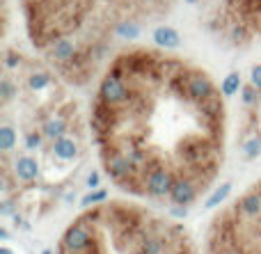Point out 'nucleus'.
<instances>
[{"mask_svg": "<svg viewBox=\"0 0 261 254\" xmlns=\"http://www.w3.org/2000/svg\"><path fill=\"white\" fill-rule=\"evenodd\" d=\"M227 94L165 46L126 44L96 73L87 126L106 177L135 197L156 172L211 190L227 154Z\"/></svg>", "mask_w": 261, "mask_h": 254, "instance_id": "obj_1", "label": "nucleus"}, {"mask_svg": "<svg viewBox=\"0 0 261 254\" xmlns=\"http://www.w3.org/2000/svg\"><path fill=\"white\" fill-rule=\"evenodd\" d=\"M14 177L23 183L35 181L39 177V163H37L35 156H30V154L16 156V160H14Z\"/></svg>", "mask_w": 261, "mask_h": 254, "instance_id": "obj_4", "label": "nucleus"}, {"mask_svg": "<svg viewBox=\"0 0 261 254\" xmlns=\"http://www.w3.org/2000/svg\"><path fill=\"white\" fill-rule=\"evenodd\" d=\"M0 254H14L12 250H9V247L7 245H3V247H0Z\"/></svg>", "mask_w": 261, "mask_h": 254, "instance_id": "obj_10", "label": "nucleus"}, {"mask_svg": "<svg viewBox=\"0 0 261 254\" xmlns=\"http://www.w3.org/2000/svg\"><path fill=\"white\" fill-rule=\"evenodd\" d=\"M108 200V190H96V192H90L81 200V206L83 209H90V204H103Z\"/></svg>", "mask_w": 261, "mask_h": 254, "instance_id": "obj_7", "label": "nucleus"}, {"mask_svg": "<svg viewBox=\"0 0 261 254\" xmlns=\"http://www.w3.org/2000/svg\"><path fill=\"white\" fill-rule=\"evenodd\" d=\"M44 254H53V252H50V250H44Z\"/></svg>", "mask_w": 261, "mask_h": 254, "instance_id": "obj_12", "label": "nucleus"}, {"mask_svg": "<svg viewBox=\"0 0 261 254\" xmlns=\"http://www.w3.org/2000/svg\"><path fill=\"white\" fill-rule=\"evenodd\" d=\"M170 215H174V218H186L188 209H186V206H174V209H170Z\"/></svg>", "mask_w": 261, "mask_h": 254, "instance_id": "obj_8", "label": "nucleus"}, {"mask_svg": "<svg viewBox=\"0 0 261 254\" xmlns=\"http://www.w3.org/2000/svg\"><path fill=\"white\" fill-rule=\"evenodd\" d=\"M0 238H3V241H7V238H9V234H7V229H3V232H0Z\"/></svg>", "mask_w": 261, "mask_h": 254, "instance_id": "obj_11", "label": "nucleus"}, {"mask_svg": "<svg viewBox=\"0 0 261 254\" xmlns=\"http://www.w3.org/2000/svg\"><path fill=\"white\" fill-rule=\"evenodd\" d=\"M208 32L229 48L261 46V0H216L208 14Z\"/></svg>", "mask_w": 261, "mask_h": 254, "instance_id": "obj_3", "label": "nucleus"}, {"mask_svg": "<svg viewBox=\"0 0 261 254\" xmlns=\"http://www.w3.org/2000/svg\"><path fill=\"white\" fill-rule=\"evenodd\" d=\"M202 195V192L197 190V186L190 181H176L174 188H172L170 192V202L174 206H190L197 202V197Z\"/></svg>", "mask_w": 261, "mask_h": 254, "instance_id": "obj_5", "label": "nucleus"}, {"mask_svg": "<svg viewBox=\"0 0 261 254\" xmlns=\"http://www.w3.org/2000/svg\"><path fill=\"white\" fill-rule=\"evenodd\" d=\"M229 192H231V183H220V186L211 192V197L204 202V206H206V209H218V206L229 197Z\"/></svg>", "mask_w": 261, "mask_h": 254, "instance_id": "obj_6", "label": "nucleus"}, {"mask_svg": "<svg viewBox=\"0 0 261 254\" xmlns=\"http://www.w3.org/2000/svg\"><path fill=\"white\" fill-rule=\"evenodd\" d=\"M30 48L69 85L108 62L110 46L163 21L179 0H16Z\"/></svg>", "mask_w": 261, "mask_h": 254, "instance_id": "obj_2", "label": "nucleus"}, {"mask_svg": "<svg viewBox=\"0 0 261 254\" xmlns=\"http://www.w3.org/2000/svg\"><path fill=\"white\" fill-rule=\"evenodd\" d=\"M87 186H90V188H96V186H99V174L92 172L90 177H87Z\"/></svg>", "mask_w": 261, "mask_h": 254, "instance_id": "obj_9", "label": "nucleus"}]
</instances>
